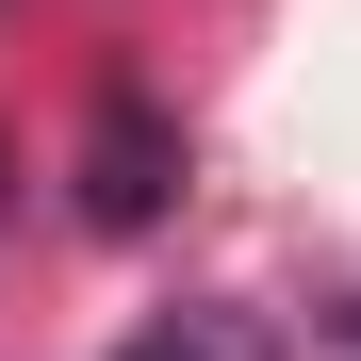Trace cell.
I'll return each mask as SVG.
<instances>
[{"mask_svg": "<svg viewBox=\"0 0 361 361\" xmlns=\"http://www.w3.org/2000/svg\"><path fill=\"white\" fill-rule=\"evenodd\" d=\"M148 214H164V132L115 99L99 115V230H148Z\"/></svg>", "mask_w": 361, "mask_h": 361, "instance_id": "1", "label": "cell"}, {"mask_svg": "<svg viewBox=\"0 0 361 361\" xmlns=\"http://www.w3.org/2000/svg\"><path fill=\"white\" fill-rule=\"evenodd\" d=\"M345 329H361V312H345Z\"/></svg>", "mask_w": 361, "mask_h": 361, "instance_id": "3", "label": "cell"}, {"mask_svg": "<svg viewBox=\"0 0 361 361\" xmlns=\"http://www.w3.org/2000/svg\"><path fill=\"white\" fill-rule=\"evenodd\" d=\"M115 361H247V329H230V312H164L148 345H115Z\"/></svg>", "mask_w": 361, "mask_h": 361, "instance_id": "2", "label": "cell"}]
</instances>
